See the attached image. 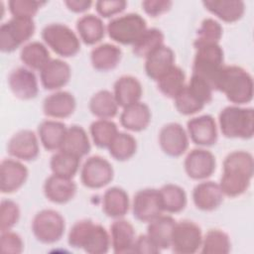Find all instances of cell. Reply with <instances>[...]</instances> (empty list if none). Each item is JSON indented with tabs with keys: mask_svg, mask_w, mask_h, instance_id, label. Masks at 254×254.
<instances>
[{
	"mask_svg": "<svg viewBox=\"0 0 254 254\" xmlns=\"http://www.w3.org/2000/svg\"><path fill=\"white\" fill-rule=\"evenodd\" d=\"M254 174L253 156L246 151H233L223 161L219 187L224 195L235 197L244 193Z\"/></svg>",
	"mask_w": 254,
	"mask_h": 254,
	"instance_id": "cell-1",
	"label": "cell"
},
{
	"mask_svg": "<svg viewBox=\"0 0 254 254\" xmlns=\"http://www.w3.org/2000/svg\"><path fill=\"white\" fill-rule=\"evenodd\" d=\"M214 90L224 93L226 98L236 105L248 103L253 98V78L248 71L240 66L224 64Z\"/></svg>",
	"mask_w": 254,
	"mask_h": 254,
	"instance_id": "cell-2",
	"label": "cell"
},
{
	"mask_svg": "<svg viewBox=\"0 0 254 254\" xmlns=\"http://www.w3.org/2000/svg\"><path fill=\"white\" fill-rule=\"evenodd\" d=\"M67 241L71 247L83 249L89 254L106 253L111 245L106 229L90 219L75 222L68 232Z\"/></svg>",
	"mask_w": 254,
	"mask_h": 254,
	"instance_id": "cell-3",
	"label": "cell"
},
{
	"mask_svg": "<svg viewBox=\"0 0 254 254\" xmlns=\"http://www.w3.org/2000/svg\"><path fill=\"white\" fill-rule=\"evenodd\" d=\"M218 123L226 138L250 139L254 134V110L238 105L226 106L219 113Z\"/></svg>",
	"mask_w": 254,
	"mask_h": 254,
	"instance_id": "cell-4",
	"label": "cell"
},
{
	"mask_svg": "<svg viewBox=\"0 0 254 254\" xmlns=\"http://www.w3.org/2000/svg\"><path fill=\"white\" fill-rule=\"evenodd\" d=\"M211 86L201 77L191 74L183 90L174 98L176 109L183 115H192L212 99Z\"/></svg>",
	"mask_w": 254,
	"mask_h": 254,
	"instance_id": "cell-5",
	"label": "cell"
},
{
	"mask_svg": "<svg viewBox=\"0 0 254 254\" xmlns=\"http://www.w3.org/2000/svg\"><path fill=\"white\" fill-rule=\"evenodd\" d=\"M195 50L192 74L204 79L214 90L218 75L224 66L223 50L219 44L204 45Z\"/></svg>",
	"mask_w": 254,
	"mask_h": 254,
	"instance_id": "cell-6",
	"label": "cell"
},
{
	"mask_svg": "<svg viewBox=\"0 0 254 254\" xmlns=\"http://www.w3.org/2000/svg\"><path fill=\"white\" fill-rule=\"evenodd\" d=\"M42 39L45 44L61 57L75 56L80 50V41L77 35L66 25L52 23L42 30Z\"/></svg>",
	"mask_w": 254,
	"mask_h": 254,
	"instance_id": "cell-7",
	"label": "cell"
},
{
	"mask_svg": "<svg viewBox=\"0 0 254 254\" xmlns=\"http://www.w3.org/2000/svg\"><path fill=\"white\" fill-rule=\"evenodd\" d=\"M146 29V20L137 13L117 16L111 19L106 26L109 38L121 45H133Z\"/></svg>",
	"mask_w": 254,
	"mask_h": 254,
	"instance_id": "cell-8",
	"label": "cell"
},
{
	"mask_svg": "<svg viewBox=\"0 0 254 254\" xmlns=\"http://www.w3.org/2000/svg\"><path fill=\"white\" fill-rule=\"evenodd\" d=\"M35 30L33 19L12 17L0 26V50L14 52L33 37Z\"/></svg>",
	"mask_w": 254,
	"mask_h": 254,
	"instance_id": "cell-9",
	"label": "cell"
},
{
	"mask_svg": "<svg viewBox=\"0 0 254 254\" xmlns=\"http://www.w3.org/2000/svg\"><path fill=\"white\" fill-rule=\"evenodd\" d=\"M65 223L62 214L55 209H43L33 218L32 231L42 243H55L64 233Z\"/></svg>",
	"mask_w": 254,
	"mask_h": 254,
	"instance_id": "cell-10",
	"label": "cell"
},
{
	"mask_svg": "<svg viewBox=\"0 0 254 254\" xmlns=\"http://www.w3.org/2000/svg\"><path fill=\"white\" fill-rule=\"evenodd\" d=\"M201 242V229L196 223L190 220L176 222L171 240V248L175 253H195L200 248Z\"/></svg>",
	"mask_w": 254,
	"mask_h": 254,
	"instance_id": "cell-11",
	"label": "cell"
},
{
	"mask_svg": "<svg viewBox=\"0 0 254 254\" xmlns=\"http://www.w3.org/2000/svg\"><path fill=\"white\" fill-rule=\"evenodd\" d=\"M114 171L111 164L100 156H91L85 160L80 170V180L84 187L100 189L113 179Z\"/></svg>",
	"mask_w": 254,
	"mask_h": 254,
	"instance_id": "cell-12",
	"label": "cell"
},
{
	"mask_svg": "<svg viewBox=\"0 0 254 254\" xmlns=\"http://www.w3.org/2000/svg\"><path fill=\"white\" fill-rule=\"evenodd\" d=\"M132 211L134 217L142 222H150L163 214L164 208L159 190L144 189L133 197Z\"/></svg>",
	"mask_w": 254,
	"mask_h": 254,
	"instance_id": "cell-13",
	"label": "cell"
},
{
	"mask_svg": "<svg viewBox=\"0 0 254 254\" xmlns=\"http://www.w3.org/2000/svg\"><path fill=\"white\" fill-rule=\"evenodd\" d=\"M159 144L165 154L171 157H180L189 147L188 133L181 124L168 123L160 130Z\"/></svg>",
	"mask_w": 254,
	"mask_h": 254,
	"instance_id": "cell-14",
	"label": "cell"
},
{
	"mask_svg": "<svg viewBox=\"0 0 254 254\" xmlns=\"http://www.w3.org/2000/svg\"><path fill=\"white\" fill-rule=\"evenodd\" d=\"M215 157L203 148H196L189 152L184 167L187 175L192 180H205L215 171Z\"/></svg>",
	"mask_w": 254,
	"mask_h": 254,
	"instance_id": "cell-15",
	"label": "cell"
},
{
	"mask_svg": "<svg viewBox=\"0 0 254 254\" xmlns=\"http://www.w3.org/2000/svg\"><path fill=\"white\" fill-rule=\"evenodd\" d=\"M8 84L12 93L19 99L29 100L38 95L39 85L34 71L28 67H17L11 71Z\"/></svg>",
	"mask_w": 254,
	"mask_h": 254,
	"instance_id": "cell-16",
	"label": "cell"
},
{
	"mask_svg": "<svg viewBox=\"0 0 254 254\" xmlns=\"http://www.w3.org/2000/svg\"><path fill=\"white\" fill-rule=\"evenodd\" d=\"M190 140L198 146H211L217 141V125L214 118L208 114L190 118L187 123Z\"/></svg>",
	"mask_w": 254,
	"mask_h": 254,
	"instance_id": "cell-17",
	"label": "cell"
},
{
	"mask_svg": "<svg viewBox=\"0 0 254 254\" xmlns=\"http://www.w3.org/2000/svg\"><path fill=\"white\" fill-rule=\"evenodd\" d=\"M29 172L24 164L14 159H4L0 164V190L11 193L18 190L27 181Z\"/></svg>",
	"mask_w": 254,
	"mask_h": 254,
	"instance_id": "cell-18",
	"label": "cell"
},
{
	"mask_svg": "<svg viewBox=\"0 0 254 254\" xmlns=\"http://www.w3.org/2000/svg\"><path fill=\"white\" fill-rule=\"evenodd\" d=\"M7 151L18 160H35L40 152L38 137L32 130H21L11 137L7 145Z\"/></svg>",
	"mask_w": 254,
	"mask_h": 254,
	"instance_id": "cell-19",
	"label": "cell"
},
{
	"mask_svg": "<svg viewBox=\"0 0 254 254\" xmlns=\"http://www.w3.org/2000/svg\"><path fill=\"white\" fill-rule=\"evenodd\" d=\"M71 69L67 63L60 59H52L40 71L42 85L48 90H58L69 80Z\"/></svg>",
	"mask_w": 254,
	"mask_h": 254,
	"instance_id": "cell-20",
	"label": "cell"
},
{
	"mask_svg": "<svg viewBox=\"0 0 254 254\" xmlns=\"http://www.w3.org/2000/svg\"><path fill=\"white\" fill-rule=\"evenodd\" d=\"M224 194L219 184L212 181H204L197 184L192 191L194 205L203 211L216 209L223 202Z\"/></svg>",
	"mask_w": 254,
	"mask_h": 254,
	"instance_id": "cell-21",
	"label": "cell"
},
{
	"mask_svg": "<svg viewBox=\"0 0 254 254\" xmlns=\"http://www.w3.org/2000/svg\"><path fill=\"white\" fill-rule=\"evenodd\" d=\"M44 192L50 201L65 203L75 195L76 185L71 179L53 174L45 181Z\"/></svg>",
	"mask_w": 254,
	"mask_h": 254,
	"instance_id": "cell-22",
	"label": "cell"
},
{
	"mask_svg": "<svg viewBox=\"0 0 254 254\" xmlns=\"http://www.w3.org/2000/svg\"><path fill=\"white\" fill-rule=\"evenodd\" d=\"M76 106L74 96L64 90L48 95L43 102V111L48 117L60 119L70 116Z\"/></svg>",
	"mask_w": 254,
	"mask_h": 254,
	"instance_id": "cell-23",
	"label": "cell"
},
{
	"mask_svg": "<svg viewBox=\"0 0 254 254\" xmlns=\"http://www.w3.org/2000/svg\"><path fill=\"white\" fill-rule=\"evenodd\" d=\"M145 60L147 75L157 81L175 65V53L170 47L163 45Z\"/></svg>",
	"mask_w": 254,
	"mask_h": 254,
	"instance_id": "cell-24",
	"label": "cell"
},
{
	"mask_svg": "<svg viewBox=\"0 0 254 254\" xmlns=\"http://www.w3.org/2000/svg\"><path fill=\"white\" fill-rule=\"evenodd\" d=\"M110 243L115 253L133 252L136 234L133 225L121 218H117L110 225Z\"/></svg>",
	"mask_w": 254,
	"mask_h": 254,
	"instance_id": "cell-25",
	"label": "cell"
},
{
	"mask_svg": "<svg viewBox=\"0 0 254 254\" xmlns=\"http://www.w3.org/2000/svg\"><path fill=\"white\" fill-rule=\"evenodd\" d=\"M143 93L141 82L132 75H122L114 83L113 94L119 107H127L140 101Z\"/></svg>",
	"mask_w": 254,
	"mask_h": 254,
	"instance_id": "cell-26",
	"label": "cell"
},
{
	"mask_svg": "<svg viewBox=\"0 0 254 254\" xmlns=\"http://www.w3.org/2000/svg\"><path fill=\"white\" fill-rule=\"evenodd\" d=\"M151 121L149 106L141 101L124 107L120 114L121 125L133 132H139L147 128Z\"/></svg>",
	"mask_w": 254,
	"mask_h": 254,
	"instance_id": "cell-27",
	"label": "cell"
},
{
	"mask_svg": "<svg viewBox=\"0 0 254 254\" xmlns=\"http://www.w3.org/2000/svg\"><path fill=\"white\" fill-rule=\"evenodd\" d=\"M90 148L91 146L88 135L81 126L72 125L66 128L60 148L61 151L81 159L89 153Z\"/></svg>",
	"mask_w": 254,
	"mask_h": 254,
	"instance_id": "cell-28",
	"label": "cell"
},
{
	"mask_svg": "<svg viewBox=\"0 0 254 254\" xmlns=\"http://www.w3.org/2000/svg\"><path fill=\"white\" fill-rule=\"evenodd\" d=\"M202 4L207 11L226 23L240 20L245 12V3L241 0H206Z\"/></svg>",
	"mask_w": 254,
	"mask_h": 254,
	"instance_id": "cell-29",
	"label": "cell"
},
{
	"mask_svg": "<svg viewBox=\"0 0 254 254\" xmlns=\"http://www.w3.org/2000/svg\"><path fill=\"white\" fill-rule=\"evenodd\" d=\"M128 193L121 188L112 187L105 190L102 197V210L112 218H121L129 210Z\"/></svg>",
	"mask_w": 254,
	"mask_h": 254,
	"instance_id": "cell-30",
	"label": "cell"
},
{
	"mask_svg": "<svg viewBox=\"0 0 254 254\" xmlns=\"http://www.w3.org/2000/svg\"><path fill=\"white\" fill-rule=\"evenodd\" d=\"M121 57L120 48L109 43L96 46L90 53L92 66L100 71H108L115 68L120 63Z\"/></svg>",
	"mask_w": 254,
	"mask_h": 254,
	"instance_id": "cell-31",
	"label": "cell"
},
{
	"mask_svg": "<svg viewBox=\"0 0 254 254\" xmlns=\"http://www.w3.org/2000/svg\"><path fill=\"white\" fill-rule=\"evenodd\" d=\"M176 220L170 215L161 214L149 222L147 235L162 250L171 247V240Z\"/></svg>",
	"mask_w": 254,
	"mask_h": 254,
	"instance_id": "cell-32",
	"label": "cell"
},
{
	"mask_svg": "<svg viewBox=\"0 0 254 254\" xmlns=\"http://www.w3.org/2000/svg\"><path fill=\"white\" fill-rule=\"evenodd\" d=\"M76 30L80 40L86 45H94L100 42L106 32V28L100 17L93 14H85L76 22Z\"/></svg>",
	"mask_w": 254,
	"mask_h": 254,
	"instance_id": "cell-33",
	"label": "cell"
},
{
	"mask_svg": "<svg viewBox=\"0 0 254 254\" xmlns=\"http://www.w3.org/2000/svg\"><path fill=\"white\" fill-rule=\"evenodd\" d=\"M66 126L58 120H45L38 127V135L44 148L48 151L60 150Z\"/></svg>",
	"mask_w": 254,
	"mask_h": 254,
	"instance_id": "cell-34",
	"label": "cell"
},
{
	"mask_svg": "<svg viewBox=\"0 0 254 254\" xmlns=\"http://www.w3.org/2000/svg\"><path fill=\"white\" fill-rule=\"evenodd\" d=\"M20 59L28 68L39 71L52 60L47 46L38 41L26 44L21 50Z\"/></svg>",
	"mask_w": 254,
	"mask_h": 254,
	"instance_id": "cell-35",
	"label": "cell"
},
{
	"mask_svg": "<svg viewBox=\"0 0 254 254\" xmlns=\"http://www.w3.org/2000/svg\"><path fill=\"white\" fill-rule=\"evenodd\" d=\"M90 112L99 119H111L118 112V103L113 92L102 89L94 93L89 100Z\"/></svg>",
	"mask_w": 254,
	"mask_h": 254,
	"instance_id": "cell-36",
	"label": "cell"
},
{
	"mask_svg": "<svg viewBox=\"0 0 254 254\" xmlns=\"http://www.w3.org/2000/svg\"><path fill=\"white\" fill-rule=\"evenodd\" d=\"M164 34L157 28H147L132 45V52L139 58H147L155 50L164 45Z\"/></svg>",
	"mask_w": 254,
	"mask_h": 254,
	"instance_id": "cell-37",
	"label": "cell"
},
{
	"mask_svg": "<svg viewBox=\"0 0 254 254\" xmlns=\"http://www.w3.org/2000/svg\"><path fill=\"white\" fill-rule=\"evenodd\" d=\"M164 211L170 213L181 212L187 204V194L183 188L175 184L164 185L160 190Z\"/></svg>",
	"mask_w": 254,
	"mask_h": 254,
	"instance_id": "cell-38",
	"label": "cell"
},
{
	"mask_svg": "<svg viewBox=\"0 0 254 254\" xmlns=\"http://www.w3.org/2000/svg\"><path fill=\"white\" fill-rule=\"evenodd\" d=\"M159 90L169 98H175L186 85V74L184 70L174 65L167 73L157 80Z\"/></svg>",
	"mask_w": 254,
	"mask_h": 254,
	"instance_id": "cell-39",
	"label": "cell"
},
{
	"mask_svg": "<svg viewBox=\"0 0 254 254\" xmlns=\"http://www.w3.org/2000/svg\"><path fill=\"white\" fill-rule=\"evenodd\" d=\"M80 159L59 150L56 152L50 161V167L54 175L64 178L72 179L79 169Z\"/></svg>",
	"mask_w": 254,
	"mask_h": 254,
	"instance_id": "cell-40",
	"label": "cell"
},
{
	"mask_svg": "<svg viewBox=\"0 0 254 254\" xmlns=\"http://www.w3.org/2000/svg\"><path fill=\"white\" fill-rule=\"evenodd\" d=\"M108 150L111 157L115 160L126 161L136 153L137 142L131 134L118 132L108 146Z\"/></svg>",
	"mask_w": 254,
	"mask_h": 254,
	"instance_id": "cell-41",
	"label": "cell"
},
{
	"mask_svg": "<svg viewBox=\"0 0 254 254\" xmlns=\"http://www.w3.org/2000/svg\"><path fill=\"white\" fill-rule=\"evenodd\" d=\"M200 248L204 254H226L230 251L231 243L227 233L220 229H210L202 237Z\"/></svg>",
	"mask_w": 254,
	"mask_h": 254,
	"instance_id": "cell-42",
	"label": "cell"
},
{
	"mask_svg": "<svg viewBox=\"0 0 254 254\" xmlns=\"http://www.w3.org/2000/svg\"><path fill=\"white\" fill-rule=\"evenodd\" d=\"M93 143L98 148H108L115 135L119 132L117 125L110 119H97L89 128Z\"/></svg>",
	"mask_w": 254,
	"mask_h": 254,
	"instance_id": "cell-43",
	"label": "cell"
},
{
	"mask_svg": "<svg viewBox=\"0 0 254 254\" xmlns=\"http://www.w3.org/2000/svg\"><path fill=\"white\" fill-rule=\"evenodd\" d=\"M222 27L216 20L205 18L197 30V37L193 42V47L196 49L200 46L218 44L222 37Z\"/></svg>",
	"mask_w": 254,
	"mask_h": 254,
	"instance_id": "cell-44",
	"label": "cell"
},
{
	"mask_svg": "<svg viewBox=\"0 0 254 254\" xmlns=\"http://www.w3.org/2000/svg\"><path fill=\"white\" fill-rule=\"evenodd\" d=\"M45 3L44 1L36 0H10L8 2V9L12 17L33 19Z\"/></svg>",
	"mask_w": 254,
	"mask_h": 254,
	"instance_id": "cell-45",
	"label": "cell"
},
{
	"mask_svg": "<svg viewBox=\"0 0 254 254\" xmlns=\"http://www.w3.org/2000/svg\"><path fill=\"white\" fill-rule=\"evenodd\" d=\"M20 218L19 205L11 199H3L0 204V230H11Z\"/></svg>",
	"mask_w": 254,
	"mask_h": 254,
	"instance_id": "cell-46",
	"label": "cell"
},
{
	"mask_svg": "<svg viewBox=\"0 0 254 254\" xmlns=\"http://www.w3.org/2000/svg\"><path fill=\"white\" fill-rule=\"evenodd\" d=\"M0 248L6 254H18L24 249V243L21 236L11 230L1 232Z\"/></svg>",
	"mask_w": 254,
	"mask_h": 254,
	"instance_id": "cell-47",
	"label": "cell"
},
{
	"mask_svg": "<svg viewBox=\"0 0 254 254\" xmlns=\"http://www.w3.org/2000/svg\"><path fill=\"white\" fill-rule=\"evenodd\" d=\"M95 10L103 18H110L125 10L127 2L124 0H99L94 3Z\"/></svg>",
	"mask_w": 254,
	"mask_h": 254,
	"instance_id": "cell-48",
	"label": "cell"
},
{
	"mask_svg": "<svg viewBox=\"0 0 254 254\" xmlns=\"http://www.w3.org/2000/svg\"><path fill=\"white\" fill-rule=\"evenodd\" d=\"M173 5L170 0H145L142 2L143 10L151 17H158L168 12Z\"/></svg>",
	"mask_w": 254,
	"mask_h": 254,
	"instance_id": "cell-49",
	"label": "cell"
},
{
	"mask_svg": "<svg viewBox=\"0 0 254 254\" xmlns=\"http://www.w3.org/2000/svg\"><path fill=\"white\" fill-rule=\"evenodd\" d=\"M161 249L153 242V240L147 235L142 234L136 238L133 252L140 254H157Z\"/></svg>",
	"mask_w": 254,
	"mask_h": 254,
	"instance_id": "cell-50",
	"label": "cell"
},
{
	"mask_svg": "<svg viewBox=\"0 0 254 254\" xmlns=\"http://www.w3.org/2000/svg\"><path fill=\"white\" fill-rule=\"evenodd\" d=\"M67 9L74 13H83L87 11L91 5L92 1L90 0H66L64 1Z\"/></svg>",
	"mask_w": 254,
	"mask_h": 254,
	"instance_id": "cell-51",
	"label": "cell"
}]
</instances>
